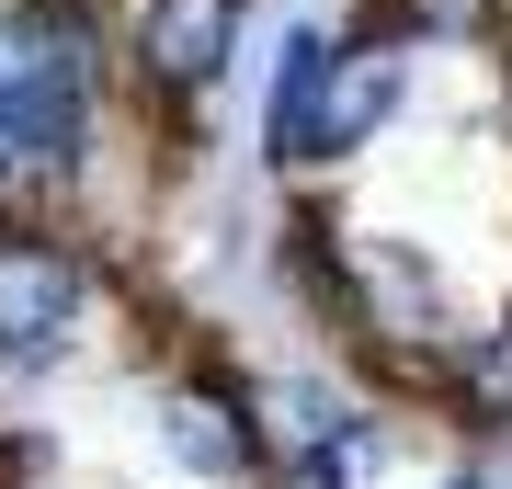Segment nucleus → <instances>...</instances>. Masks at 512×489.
Wrapping results in <instances>:
<instances>
[{"instance_id":"obj_6","label":"nucleus","mask_w":512,"mask_h":489,"mask_svg":"<svg viewBox=\"0 0 512 489\" xmlns=\"http://www.w3.org/2000/svg\"><path fill=\"white\" fill-rule=\"evenodd\" d=\"M330 46H342L330 12H296L274 35V69H262V171H274V182H296V148H308V103L330 80Z\"/></svg>"},{"instance_id":"obj_10","label":"nucleus","mask_w":512,"mask_h":489,"mask_svg":"<svg viewBox=\"0 0 512 489\" xmlns=\"http://www.w3.org/2000/svg\"><path fill=\"white\" fill-rule=\"evenodd\" d=\"M490 137H501V148H512V35H501V46H490Z\"/></svg>"},{"instance_id":"obj_9","label":"nucleus","mask_w":512,"mask_h":489,"mask_svg":"<svg viewBox=\"0 0 512 489\" xmlns=\"http://www.w3.org/2000/svg\"><path fill=\"white\" fill-rule=\"evenodd\" d=\"M376 455H387V410L365 399L342 421V433H319V444H296L285 467H274V489H365L376 478Z\"/></svg>"},{"instance_id":"obj_2","label":"nucleus","mask_w":512,"mask_h":489,"mask_svg":"<svg viewBox=\"0 0 512 489\" xmlns=\"http://www.w3.org/2000/svg\"><path fill=\"white\" fill-rule=\"evenodd\" d=\"M251 12L262 0H126V91H114V114H137L183 160L205 137V114L228 103L239 57H251Z\"/></svg>"},{"instance_id":"obj_7","label":"nucleus","mask_w":512,"mask_h":489,"mask_svg":"<svg viewBox=\"0 0 512 489\" xmlns=\"http://www.w3.org/2000/svg\"><path fill=\"white\" fill-rule=\"evenodd\" d=\"M444 421H456L467 444H512V308L490 319H467L456 330V353H444Z\"/></svg>"},{"instance_id":"obj_4","label":"nucleus","mask_w":512,"mask_h":489,"mask_svg":"<svg viewBox=\"0 0 512 489\" xmlns=\"http://www.w3.org/2000/svg\"><path fill=\"white\" fill-rule=\"evenodd\" d=\"M410 103H421V46L387 35L376 12H342V46H330V80L308 103V148H296L285 194H330L353 160H376V148L410 126Z\"/></svg>"},{"instance_id":"obj_11","label":"nucleus","mask_w":512,"mask_h":489,"mask_svg":"<svg viewBox=\"0 0 512 489\" xmlns=\"http://www.w3.org/2000/svg\"><path fill=\"white\" fill-rule=\"evenodd\" d=\"M433 489H501V478H490V467H444Z\"/></svg>"},{"instance_id":"obj_8","label":"nucleus","mask_w":512,"mask_h":489,"mask_svg":"<svg viewBox=\"0 0 512 489\" xmlns=\"http://www.w3.org/2000/svg\"><path fill=\"white\" fill-rule=\"evenodd\" d=\"M353 12H376L387 35H410L421 57H490L512 35V0H353Z\"/></svg>"},{"instance_id":"obj_1","label":"nucleus","mask_w":512,"mask_h":489,"mask_svg":"<svg viewBox=\"0 0 512 489\" xmlns=\"http://www.w3.org/2000/svg\"><path fill=\"white\" fill-rule=\"evenodd\" d=\"M114 319V262L57 205H0V410L80 376Z\"/></svg>"},{"instance_id":"obj_12","label":"nucleus","mask_w":512,"mask_h":489,"mask_svg":"<svg viewBox=\"0 0 512 489\" xmlns=\"http://www.w3.org/2000/svg\"><path fill=\"white\" fill-rule=\"evenodd\" d=\"M12 489H69V478H46V467H35V478H12Z\"/></svg>"},{"instance_id":"obj_5","label":"nucleus","mask_w":512,"mask_h":489,"mask_svg":"<svg viewBox=\"0 0 512 489\" xmlns=\"http://www.w3.org/2000/svg\"><path fill=\"white\" fill-rule=\"evenodd\" d=\"M0 69H12V205H57L69 217V194L114 148V80L23 69V57H0Z\"/></svg>"},{"instance_id":"obj_3","label":"nucleus","mask_w":512,"mask_h":489,"mask_svg":"<svg viewBox=\"0 0 512 489\" xmlns=\"http://www.w3.org/2000/svg\"><path fill=\"white\" fill-rule=\"evenodd\" d=\"M148 455L183 489H274V421H262V376L217 364L205 342H183L148 376Z\"/></svg>"}]
</instances>
